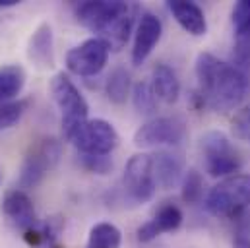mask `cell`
Instances as JSON below:
<instances>
[{
    "mask_svg": "<svg viewBox=\"0 0 250 248\" xmlns=\"http://www.w3.org/2000/svg\"><path fill=\"white\" fill-rule=\"evenodd\" d=\"M194 72L198 93L206 101V107H211L217 113H229L243 103L249 80L247 74L233 64L219 61L211 53H200Z\"/></svg>",
    "mask_w": 250,
    "mask_h": 248,
    "instance_id": "obj_1",
    "label": "cell"
},
{
    "mask_svg": "<svg viewBox=\"0 0 250 248\" xmlns=\"http://www.w3.org/2000/svg\"><path fill=\"white\" fill-rule=\"evenodd\" d=\"M49 91L53 95L55 105L61 111L64 138L70 142L74 138V134L78 132V128L85 121H89L87 119L89 105H87L85 97L80 93V89L74 85L70 76L64 74V72H59V74L53 76V80L49 83Z\"/></svg>",
    "mask_w": 250,
    "mask_h": 248,
    "instance_id": "obj_2",
    "label": "cell"
},
{
    "mask_svg": "<svg viewBox=\"0 0 250 248\" xmlns=\"http://www.w3.org/2000/svg\"><path fill=\"white\" fill-rule=\"evenodd\" d=\"M250 206V175H233L215 185L206 196V209L215 217L239 219Z\"/></svg>",
    "mask_w": 250,
    "mask_h": 248,
    "instance_id": "obj_3",
    "label": "cell"
},
{
    "mask_svg": "<svg viewBox=\"0 0 250 248\" xmlns=\"http://www.w3.org/2000/svg\"><path fill=\"white\" fill-rule=\"evenodd\" d=\"M61 153H62L61 142L53 136L41 138L35 144H31L20 167V179H18L20 188L21 190L37 188L47 177V173L57 167Z\"/></svg>",
    "mask_w": 250,
    "mask_h": 248,
    "instance_id": "obj_4",
    "label": "cell"
},
{
    "mask_svg": "<svg viewBox=\"0 0 250 248\" xmlns=\"http://www.w3.org/2000/svg\"><path fill=\"white\" fill-rule=\"evenodd\" d=\"M200 151L204 155L206 173L215 179L233 177L239 173V169L243 165L239 151L233 147L229 138L219 130L206 132L200 138Z\"/></svg>",
    "mask_w": 250,
    "mask_h": 248,
    "instance_id": "obj_5",
    "label": "cell"
},
{
    "mask_svg": "<svg viewBox=\"0 0 250 248\" xmlns=\"http://www.w3.org/2000/svg\"><path fill=\"white\" fill-rule=\"evenodd\" d=\"M80 155H111L121 138L115 126L103 119H89L70 140Z\"/></svg>",
    "mask_w": 250,
    "mask_h": 248,
    "instance_id": "obj_6",
    "label": "cell"
},
{
    "mask_svg": "<svg viewBox=\"0 0 250 248\" xmlns=\"http://www.w3.org/2000/svg\"><path fill=\"white\" fill-rule=\"evenodd\" d=\"M187 136V124L179 117H157L142 124L134 134V145L142 149L179 145Z\"/></svg>",
    "mask_w": 250,
    "mask_h": 248,
    "instance_id": "obj_7",
    "label": "cell"
},
{
    "mask_svg": "<svg viewBox=\"0 0 250 248\" xmlns=\"http://www.w3.org/2000/svg\"><path fill=\"white\" fill-rule=\"evenodd\" d=\"M123 185L130 200L136 204H146L155 194V177H153V159L147 153H136L128 159L125 167Z\"/></svg>",
    "mask_w": 250,
    "mask_h": 248,
    "instance_id": "obj_8",
    "label": "cell"
},
{
    "mask_svg": "<svg viewBox=\"0 0 250 248\" xmlns=\"http://www.w3.org/2000/svg\"><path fill=\"white\" fill-rule=\"evenodd\" d=\"M109 53H111L109 47L101 39L97 37L85 39L83 43L76 45L66 53V68L68 72L82 78L97 76L109 61Z\"/></svg>",
    "mask_w": 250,
    "mask_h": 248,
    "instance_id": "obj_9",
    "label": "cell"
},
{
    "mask_svg": "<svg viewBox=\"0 0 250 248\" xmlns=\"http://www.w3.org/2000/svg\"><path fill=\"white\" fill-rule=\"evenodd\" d=\"M130 6L121 0H99V2H82L76 6V18L78 21L87 27L91 33H97V37L119 18L123 16Z\"/></svg>",
    "mask_w": 250,
    "mask_h": 248,
    "instance_id": "obj_10",
    "label": "cell"
},
{
    "mask_svg": "<svg viewBox=\"0 0 250 248\" xmlns=\"http://www.w3.org/2000/svg\"><path fill=\"white\" fill-rule=\"evenodd\" d=\"M2 215L6 217V221L21 233L31 231L33 227H37V215H35V206L29 198V194L21 188H14L8 190L2 198Z\"/></svg>",
    "mask_w": 250,
    "mask_h": 248,
    "instance_id": "obj_11",
    "label": "cell"
},
{
    "mask_svg": "<svg viewBox=\"0 0 250 248\" xmlns=\"http://www.w3.org/2000/svg\"><path fill=\"white\" fill-rule=\"evenodd\" d=\"M161 35H163L161 20L155 14H151V12L142 14L138 29H136V37H134L132 57H130L134 66H142L144 62L147 61V57L151 55L155 45L161 41Z\"/></svg>",
    "mask_w": 250,
    "mask_h": 248,
    "instance_id": "obj_12",
    "label": "cell"
},
{
    "mask_svg": "<svg viewBox=\"0 0 250 248\" xmlns=\"http://www.w3.org/2000/svg\"><path fill=\"white\" fill-rule=\"evenodd\" d=\"M27 59L41 70L55 66V37L49 21H41L31 33L27 43Z\"/></svg>",
    "mask_w": 250,
    "mask_h": 248,
    "instance_id": "obj_13",
    "label": "cell"
},
{
    "mask_svg": "<svg viewBox=\"0 0 250 248\" xmlns=\"http://www.w3.org/2000/svg\"><path fill=\"white\" fill-rule=\"evenodd\" d=\"M169 12L173 14V18L177 20V23L194 37H202L208 33V21L204 16V10L196 4V2H188V0H171L169 4Z\"/></svg>",
    "mask_w": 250,
    "mask_h": 248,
    "instance_id": "obj_14",
    "label": "cell"
},
{
    "mask_svg": "<svg viewBox=\"0 0 250 248\" xmlns=\"http://www.w3.org/2000/svg\"><path fill=\"white\" fill-rule=\"evenodd\" d=\"M151 159H153L155 185L161 186L163 190H171L179 183H183V159L179 155L159 151L151 155Z\"/></svg>",
    "mask_w": 250,
    "mask_h": 248,
    "instance_id": "obj_15",
    "label": "cell"
},
{
    "mask_svg": "<svg viewBox=\"0 0 250 248\" xmlns=\"http://www.w3.org/2000/svg\"><path fill=\"white\" fill-rule=\"evenodd\" d=\"M151 85L157 99L173 105L181 97V82L169 64H155L151 70Z\"/></svg>",
    "mask_w": 250,
    "mask_h": 248,
    "instance_id": "obj_16",
    "label": "cell"
},
{
    "mask_svg": "<svg viewBox=\"0 0 250 248\" xmlns=\"http://www.w3.org/2000/svg\"><path fill=\"white\" fill-rule=\"evenodd\" d=\"M130 33H132V12L128 8L125 14L119 16L97 39H101L109 47V51H117L119 53L126 47V43L130 39Z\"/></svg>",
    "mask_w": 250,
    "mask_h": 248,
    "instance_id": "obj_17",
    "label": "cell"
},
{
    "mask_svg": "<svg viewBox=\"0 0 250 248\" xmlns=\"http://www.w3.org/2000/svg\"><path fill=\"white\" fill-rule=\"evenodd\" d=\"M25 85V70L18 64H6L0 68V103L16 101Z\"/></svg>",
    "mask_w": 250,
    "mask_h": 248,
    "instance_id": "obj_18",
    "label": "cell"
},
{
    "mask_svg": "<svg viewBox=\"0 0 250 248\" xmlns=\"http://www.w3.org/2000/svg\"><path fill=\"white\" fill-rule=\"evenodd\" d=\"M130 72L125 66H117L111 70V74L105 80V93L107 99L113 105H125L128 95H130Z\"/></svg>",
    "mask_w": 250,
    "mask_h": 248,
    "instance_id": "obj_19",
    "label": "cell"
},
{
    "mask_svg": "<svg viewBox=\"0 0 250 248\" xmlns=\"http://www.w3.org/2000/svg\"><path fill=\"white\" fill-rule=\"evenodd\" d=\"M121 245H123L121 229L113 223L101 221L91 227L85 248H121Z\"/></svg>",
    "mask_w": 250,
    "mask_h": 248,
    "instance_id": "obj_20",
    "label": "cell"
},
{
    "mask_svg": "<svg viewBox=\"0 0 250 248\" xmlns=\"http://www.w3.org/2000/svg\"><path fill=\"white\" fill-rule=\"evenodd\" d=\"M132 103L140 115H151L157 111V95L151 82L142 80L132 87Z\"/></svg>",
    "mask_w": 250,
    "mask_h": 248,
    "instance_id": "obj_21",
    "label": "cell"
},
{
    "mask_svg": "<svg viewBox=\"0 0 250 248\" xmlns=\"http://www.w3.org/2000/svg\"><path fill=\"white\" fill-rule=\"evenodd\" d=\"M183 211L175 206V204H163L159 209H157V213H155V217H153V223L157 225V229L161 231V235L163 233H171V231H177L181 225H183Z\"/></svg>",
    "mask_w": 250,
    "mask_h": 248,
    "instance_id": "obj_22",
    "label": "cell"
},
{
    "mask_svg": "<svg viewBox=\"0 0 250 248\" xmlns=\"http://www.w3.org/2000/svg\"><path fill=\"white\" fill-rule=\"evenodd\" d=\"M202 194H204V179H202V175L196 169H190L183 177L181 196H183L185 204L194 206V204H198L202 200Z\"/></svg>",
    "mask_w": 250,
    "mask_h": 248,
    "instance_id": "obj_23",
    "label": "cell"
},
{
    "mask_svg": "<svg viewBox=\"0 0 250 248\" xmlns=\"http://www.w3.org/2000/svg\"><path fill=\"white\" fill-rule=\"evenodd\" d=\"M27 109V101H8L0 103V130H8L21 121Z\"/></svg>",
    "mask_w": 250,
    "mask_h": 248,
    "instance_id": "obj_24",
    "label": "cell"
},
{
    "mask_svg": "<svg viewBox=\"0 0 250 248\" xmlns=\"http://www.w3.org/2000/svg\"><path fill=\"white\" fill-rule=\"evenodd\" d=\"M233 66L241 72L250 68V31L235 35V47H233Z\"/></svg>",
    "mask_w": 250,
    "mask_h": 248,
    "instance_id": "obj_25",
    "label": "cell"
},
{
    "mask_svg": "<svg viewBox=\"0 0 250 248\" xmlns=\"http://www.w3.org/2000/svg\"><path fill=\"white\" fill-rule=\"evenodd\" d=\"M80 163L85 171L93 175H101V177L109 175L115 167L111 155H80Z\"/></svg>",
    "mask_w": 250,
    "mask_h": 248,
    "instance_id": "obj_26",
    "label": "cell"
},
{
    "mask_svg": "<svg viewBox=\"0 0 250 248\" xmlns=\"http://www.w3.org/2000/svg\"><path fill=\"white\" fill-rule=\"evenodd\" d=\"M231 21H233L235 35L250 31V0H241L235 4L233 14H231Z\"/></svg>",
    "mask_w": 250,
    "mask_h": 248,
    "instance_id": "obj_27",
    "label": "cell"
},
{
    "mask_svg": "<svg viewBox=\"0 0 250 248\" xmlns=\"http://www.w3.org/2000/svg\"><path fill=\"white\" fill-rule=\"evenodd\" d=\"M231 132L239 142L250 144V107L241 109L233 121H231Z\"/></svg>",
    "mask_w": 250,
    "mask_h": 248,
    "instance_id": "obj_28",
    "label": "cell"
},
{
    "mask_svg": "<svg viewBox=\"0 0 250 248\" xmlns=\"http://www.w3.org/2000/svg\"><path fill=\"white\" fill-rule=\"evenodd\" d=\"M233 248H250V229L245 215H241L239 221H237V231H235V239H233Z\"/></svg>",
    "mask_w": 250,
    "mask_h": 248,
    "instance_id": "obj_29",
    "label": "cell"
},
{
    "mask_svg": "<svg viewBox=\"0 0 250 248\" xmlns=\"http://www.w3.org/2000/svg\"><path fill=\"white\" fill-rule=\"evenodd\" d=\"M159 235H161V231L157 229V225L153 223V219L146 221V223H144L142 227H138V231H136V239H138L140 243H151V241H155Z\"/></svg>",
    "mask_w": 250,
    "mask_h": 248,
    "instance_id": "obj_30",
    "label": "cell"
},
{
    "mask_svg": "<svg viewBox=\"0 0 250 248\" xmlns=\"http://www.w3.org/2000/svg\"><path fill=\"white\" fill-rule=\"evenodd\" d=\"M20 0H0V8H10V6H18Z\"/></svg>",
    "mask_w": 250,
    "mask_h": 248,
    "instance_id": "obj_31",
    "label": "cell"
},
{
    "mask_svg": "<svg viewBox=\"0 0 250 248\" xmlns=\"http://www.w3.org/2000/svg\"><path fill=\"white\" fill-rule=\"evenodd\" d=\"M247 217V223H249V229H250V215H245Z\"/></svg>",
    "mask_w": 250,
    "mask_h": 248,
    "instance_id": "obj_32",
    "label": "cell"
}]
</instances>
